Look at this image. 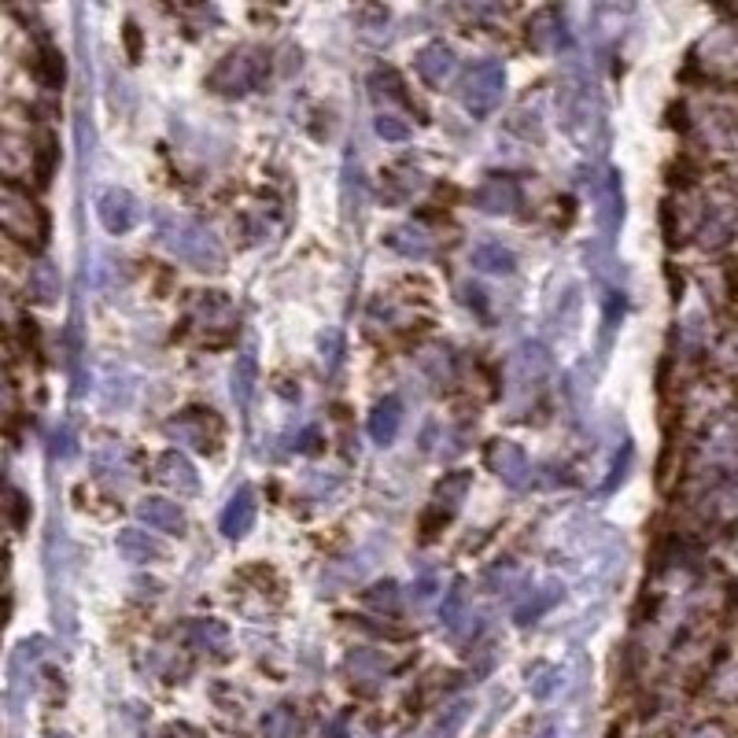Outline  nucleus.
I'll use <instances>...</instances> for the list:
<instances>
[{"mask_svg": "<svg viewBox=\"0 0 738 738\" xmlns=\"http://www.w3.org/2000/svg\"><path fill=\"white\" fill-rule=\"evenodd\" d=\"M55 163H60V141H55V134H45L41 145H37V163H34V174L41 185H49V177L55 171Z\"/></svg>", "mask_w": 738, "mask_h": 738, "instance_id": "obj_1", "label": "nucleus"}, {"mask_svg": "<svg viewBox=\"0 0 738 738\" xmlns=\"http://www.w3.org/2000/svg\"><path fill=\"white\" fill-rule=\"evenodd\" d=\"M37 74H41V82L49 89H60L63 86V52H55V49H45L41 52V63H37Z\"/></svg>", "mask_w": 738, "mask_h": 738, "instance_id": "obj_2", "label": "nucleus"}, {"mask_svg": "<svg viewBox=\"0 0 738 738\" xmlns=\"http://www.w3.org/2000/svg\"><path fill=\"white\" fill-rule=\"evenodd\" d=\"M126 45H129V55H141V41H137V26L134 23H126Z\"/></svg>", "mask_w": 738, "mask_h": 738, "instance_id": "obj_3", "label": "nucleus"}]
</instances>
